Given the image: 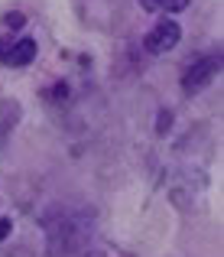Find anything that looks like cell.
I'll return each instance as SVG.
<instances>
[{"instance_id": "cell-1", "label": "cell", "mask_w": 224, "mask_h": 257, "mask_svg": "<svg viewBox=\"0 0 224 257\" xmlns=\"http://www.w3.org/2000/svg\"><path fill=\"white\" fill-rule=\"evenodd\" d=\"M179 39H182V26L175 20H159L153 26V33L143 39V46H146V52H169L179 46Z\"/></svg>"}, {"instance_id": "cell-2", "label": "cell", "mask_w": 224, "mask_h": 257, "mask_svg": "<svg viewBox=\"0 0 224 257\" xmlns=\"http://www.w3.org/2000/svg\"><path fill=\"white\" fill-rule=\"evenodd\" d=\"M214 72H218V56H208V59L201 56V59H195V62L185 69V75H182V88H185V94L201 91V88L214 78Z\"/></svg>"}, {"instance_id": "cell-3", "label": "cell", "mask_w": 224, "mask_h": 257, "mask_svg": "<svg viewBox=\"0 0 224 257\" xmlns=\"http://www.w3.org/2000/svg\"><path fill=\"white\" fill-rule=\"evenodd\" d=\"M33 59H36V43L26 36V39H13V43H10L4 65H10V69H23V65L33 62Z\"/></svg>"}, {"instance_id": "cell-4", "label": "cell", "mask_w": 224, "mask_h": 257, "mask_svg": "<svg viewBox=\"0 0 224 257\" xmlns=\"http://www.w3.org/2000/svg\"><path fill=\"white\" fill-rule=\"evenodd\" d=\"M0 23H4V26H7V30H10V33H17V30H23V26H26V17H23V13H20V10H7Z\"/></svg>"}, {"instance_id": "cell-5", "label": "cell", "mask_w": 224, "mask_h": 257, "mask_svg": "<svg viewBox=\"0 0 224 257\" xmlns=\"http://www.w3.org/2000/svg\"><path fill=\"white\" fill-rule=\"evenodd\" d=\"M185 7H188V0H166V4H162V10L179 13V10H185Z\"/></svg>"}, {"instance_id": "cell-6", "label": "cell", "mask_w": 224, "mask_h": 257, "mask_svg": "<svg viewBox=\"0 0 224 257\" xmlns=\"http://www.w3.org/2000/svg\"><path fill=\"white\" fill-rule=\"evenodd\" d=\"M10 228H13V221H10V218L4 215V218H0V241H7V234H10Z\"/></svg>"}, {"instance_id": "cell-7", "label": "cell", "mask_w": 224, "mask_h": 257, "mask_svg": "<svg viewBox=\"0 0 224 257\" xmlns=\"http://www.w3.org/2000/svg\"><path fill=\"white\" fill-rule=\"evenodd\" d=\"M140 4H143V10H162V4H166V0H140Z\"/></svg>"}, {"instance_id": "cell-8", "label": "cell", "mask_w": 224, "mask_h": 257, "mask_svg": "<svg viewBox=\"0 0 224 257\" xmlns=\"http://www.w3.org/2000/svg\"><path fill=\"white\" fill-rule=\"evenodd\" d=\"M169 120H172L169 114H159V134H166V131H169Z\"/></svg>"}, {"instance_id": "cell-9", "label": "cell", "mask_w": 224, "mask_h": 257, "mask_svg": "<svg viewBox=\"0 0 224 257\" xmlns=\"http://www.w3.org/2000/svg\"><path fill=\"white\" fill-rule=\"evenodd\" d=\"M10 43H13V39H0V62L7 59V49H10Z\"/></svg>"}, {"instance_id": "cell-10", "label": "cell", "mask_w": 224, "mask_h": 257, "mask_svg": "<svg viewBox=\"0 0 224 257\" xmlns=\"http://www.w3.org/2000/svg\"><path fill=\"white\" fill-rule=\"evenodd\" d=\"M85 257H107V254H104V251H88Z\"/></svg>"}]
</instances>
